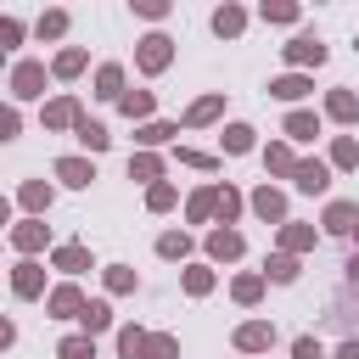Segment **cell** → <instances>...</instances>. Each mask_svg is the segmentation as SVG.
I'll list each match as a JSON object with an SVG mask.
<instances>
[{
    "label": "cell",
    "mask_w": 359,
    "mask_h": 359,
    "mask_svg": "<svg viewBox=\"0 0 359 359\" xmlns=\"http://www.w3.org/2000/svg\"><path fill=\"white\" fill-rule=\"evenodd\" d=\"M168 62H174V39H168V34H146V39L135 45V67H140V73H163Z\"/></svg>",
    "instance_id": "1"
},
{
    "label": "cell",
    "mask_w": 359,
    "mask_h": 359,
    "mask_svg": "<svg viewBox=\"0 0 359 359\" xmlns=\"http://www.w3.org/2000/svg\"><path fill=\"white\" fill-rule=\"evenodd\" d=\"M292 185H297L303 196H325V185H331V163H325V157H297Z\"/></svg>",
    "instance_id": "2"
},
{
    "label": "cell",
    "mask_w": 359,
    "mask_h": 359,
    "mask_svg": "<svg viewBox=\"0 0 359 359\" xmlns=\"http://www.w3.org/2000/svg\"><path fill=\"white\" fill-rule=\"evenodd\" d=\"M45 79H50L45 62H17V67H11V95H17V101H39V95H45Z\"/></svg>",
    "instance_id": "3"
},
{
    "label": "cell",
    "mask_w": 359,
    "mask_h": 359,
    "mask_svg": "<svg viewBox=\"0 0 359 359\" xmlns=\"http://www.w3.org/2000/svg\"><path fill=\"white\" fill-rule=\"evenodd\" d=\"M6 236H11V247H17L22 258H34V252H45V247H50V230H45V219H22V224H11Z\"/></svg>",
    "instance_id": "4"
},
{
    "label": "cell",
    "mask_w": 359,
    "mask_h": 359,
    "mask_svg": "<svg viewBox=\"0 0 359 359\" xmlns=\"http://www.w3.org/2000/svg\"><path fill=\"white\" fill-rule=\"evenodd\" d=\"M241 252H247V236H241V230H230V224L208 230V258H213V264H236Z\"/></svg>",
    "instance_id": "5"
},
{
    "label": "cell",
    "mask_w": 359,
    "mask_h": 359,
    "mask_svg": "<svg viewBox=\"0 0 359 359\" xmlns=\"http://www.w3.org/2000/svg\"><path fill=\"white\" fill-rule=\"evenodd\" d=\"M84 303H90V297H84L73 280H62V286H50V292H45V309H50L56 320H79V314H84Z\"/></svg>",
    "instance_id": "6"
},
{
    "label": "cell",
    "mask_w": 359,
    "mask_h": 359,
    "mask_svg": "<svg viewBox=\"0 0 359 359\" xmlns=\"http://www.w3.org/2000/svg\"><path fill=\"white\" fill-rule=\"evenodd\" d=\"M247 208H252L264 224H286V191H275V185H258V191L247 196Z\"/></svg>",
    "instance_id": "7"
},
{
    "label": "cell",
    "mask_w": 359,
    "mask_h": 359,
    "mask_svg": "<svg viewBox=\"0 0 359 359\" xmlns=\"http://www.w3.org/2000/svg\"><path fill=\"white\" fill-rule=\"evenodd\" d=\"M50 269H62V275H84V269H95V258H90L84 241H62V247H50Z\"/></svg>",
    "instance_id": "8"
},
{
    "label": "cell",
    "mask_w": 359,
    "mask_h": 359,
    "mask_svg": "<svg viewBox=\"0 0 359 359\" xmlns=\"http://www.w3.org/2000/svg\"><path fill=\"white\" fill-rule=\"evenodd\" d=\"M11 292L28 303V297H45V264L39 258H22L17 269H11Z\"/></svg>",
    "instance_id": "9"
},
{
    "label": "cell",
    "mask_w": 359,
    "mask_h": 359,
    "mask_svg": "<svg viewBox=\"0 0 359 359\" xmlns=\"http://www.w3.org/2000/svg\"><path fill=\"white\" fill-rule=\"evenodd\" d=\"M241 353H269L275 348V325L269 320H247V325H236V337H230Z\"/></svg>",
    "instance_id": "10"
},
{
    "label": "cell",
    "mask_w": 359,
    "mask_h": 359,
    "mask_svg": "<svg viewBox=\"0 0 359 359\" xmlns=\"http://www.w3.org/2000/svg\"><path fill=\"white\" fill-rule=\"evenodd\" d=\"M280 56L292 62V73H303V67H320V62H325V45H320L314 34H297V39H292Z\"/></svg>",
    "instance_id": "11"
},
{
    "label": "cell",
    "mask_w": 359,
    "mask_h": 359,
    "mask_svg": "<svg viewBox=\"0 0 359 359\" xmlns=\"http://www.w3.org/2000/svg\"><path fill=\"white\" fill-rule=\"evenodd\" d=\"M320 224H325L331 236H353V230H359V202H342V196H337V202H325Z\"/></svg>",
    "instance_id": "12"
},
{
    "label": "cell",
    "mask_w": 359,
    "mask_h": 359,
    "mask_svg": "<svg viewBox=\"0 0 359 359\" xmlns=\"http://www.w3.org/2000/svg\"><path fill=\"white\" fill-rule=\"evenodd\" d=\"M17 202L28 208V219H45V213H50V202H56V191H50L45 180H22V185H17Z\"/></svg>",
    "instance_id": "13"
},
{
    "label": "cell",
    "mask_w": 359,
    "mask_h": 359,
    "mask_svg": "<svg viewBox=\"0 0 359 359\" xmlns=\"http://www.w3.org/2000/svg\"><path fill=\"white\" fill-rule=\"evenodd\" d=\"M84 112H79V101L73 95H56V101H45V112H39V123L45 129H73Z\"/></svg>",
    "instance_id": "14"
},
{
    "label": "cell",
    "mask_w": 359,
    "mask_h": 359,
    "mask_svg": "<svg viewBox=\"0 0 359 359\" xmlns=\"http://www.w3.org/2000/svg\"><path fill=\"white\" fill-rule=\"evenodd\" d=\"M62 185H73V191H84L90 180H95V163L90 157H56V168H50Z\"/></svg>",
    "instance_id": "15"
},
{
    "label": "cell",
    "mask_w": 359,
    "mask_h": 359,
    "mask_svg": "<svg viewBox=\"0 0 359 359\" xmlns=\"http://www.w3.org/2000/svg\"><path fill=\"white\" fill-rule=\"evenodd\" d=\"M314 241H320V230H314V224H297V219H286V224H280V252H292V258H297V252H314Z\"/></svg>",
    "instance_id": "16"
},
{
    "label": "cell",
    "mask_w": 359,
    "mask_h": 359,
    "mask_svg": "<svg viewBox=\"0 0 359 359\" xmlns=\"http://www.w3.org/2000/svg\"><path fill=\"white\" fill-rule=\"evenodd\" d=\"M241 208H247V196H241L236 185H213V213H219V224H230V230H236Z\"/></svg>",
    "instance_id": "17"
},
{
    "label": "cell",
    "mask_w": 359,
    "mask_h": 359,
    "mask_svg": "<svg viewBox=\"0 0 359 359\" xmlns=\"http://www.w3.org/2000/svg\"><path fill=\"white\" fill-rule=\"evenodd\" d=\"M79 331H84V337L112 331V303H107V297H90V303H84V314H79Z\"/></svg>",
    "instance_id": "18"
},
{
    "label": "cell",
    "mask_w": 359,
    "mask_h": 359,
    "mask_svg": "<svg viewBox=\"0 0 359 359\" xmlns=\"http://www.w3.org/2000/svg\"><path fill=\"white\" fill-rule=\"evenodd\" d=\"M309 90H314L309 73H280V79H269V95H275V101H303Z\"/></svg>",
    "instance_id": "19"
},
{
    "label": "cell",
    "mask_w": 359,
    "mask_h": 359,
    "mask_svg": "<svg viewBox=\"0 0 359 359\" xmlns=\"http://www.w3.org/2000/svg\"><path fill=\"white\" fill-rule=\"evenodd\" d=\"M219 112H224V95H219V90H213V95H202V101H191V107H185V118H180V123H185V129H202V123H213V118H219Z\"/></svg>",
    "instance_id": "20"
},
{
    "label": "cell",
    "mask_w": 359,
    "mask_h": 359,
    "mask_svg": "<svg viewBox=\"0 0 359 359\" xmlns=\"http://www.w3.org/2000/svg\"><path fill=\"white\" fill-rule=\"evenodd\" d=\"M280 129H286V140H314V135H320V112H309V107H292Z\"/></svg>",
    "instance_id": "21"
},
{
    "label": "cell",
    "mask_w": 359,
    "mask_h": 359,
    "mask_svg": "<svg viewBox=\"0 0 359 359\" xmlns=\"http://www.w3.org/2000/svg\"><path fill=\"white\" fill-rule=\"evenodd\" d=\"M325 118L331 123H359V95L353 90H331L325 95Z\"/></svg>",
    "instance_id": "22"
},
{
    "label": "cell",
    "mask_w": 359,
    "mask_h": 359,
    "mask_svg": "<svg viewBox=\"0 0 359 359\" xmlns=\"http://www.w3.org/2000/svg\"><path fill=\"white\" fill-rule=\"evenodd\" d=\"M73 135H79V146H84V151H107V146H112V135H107V123H95L90 112H84V118L73 123Z\"/></svg>",
    "instance_id": "23"
},
{
    "label": "cell",
    "mask_w": 359,
    "mask_h": 359,
    "mask_svg": "<svg viewBox=\"0 0 359 359\" xmlns=\"http://www.w3.org/2000/svg\"><path fill=\"white\" fill-rule=\"evenodd\" d=\"M84 67H90V50H79V45L56 50V62H50V73H56V79H79Z\"/></svg>",
    "instance_id": "24"
},
{
    "label": "cell",
    "mask_w": 359,
    "mask_h": 359,
    "mask_svg": "<svg viewBox=\"0 0 359 359\" xmlns=\"http://www.w3.org/2000/svg\"><path fill=\"white\" fill-rule=\"evenodd\" d=\"M95 95H101V101H118V95H123V67H118V62H101V67H95Z\"/></svg>",
    "instance_id": "25"
},
{
    "label": "cell",
    "mask_w": 359,
    "mask_h": 359,
    "mask_svg": "<svg viewBox=\"0 0 359 359\" xmlns=\"http://www.w3.org/2000/svg\"><path fill=\"white\" fill-rule=\"evenodd\" d=\"M264 168H269V174H280V180H292V168H297L292 146H286V140H269V146H264Z\"/></svg>",
    "instance_id": "26"
},
{
    "label": "cell",
    "mask_w": 359,
    "mask_h": 359,
    "mask_svg": "<svg viewBox=\"0 0 359 359\" xmlns=\"http://www.w3.org/2000/svg\"><path fill=\"white\" fill-rule=\"evenodd\" d=\"M129 180L157 185V180H163V157H157V151H135V157H129Z\"/></svg>",
    "instance_id": "27"
},
{
    "label": "cell",
    "mask_w": 359,
    "mask_h": 359,
    "mask_svg": "<svg viewBox=\"0 0 359 359\" xmlns=\"http://www.w3.org/2000/svg\"><path fill=\"white\" fill-rule=\"evenodd\" d=\"M297 275H303V264H297L292 252H275V258L264 264V280H275V286H292Z\"/></svg>",
    "instance_id": "28"
},
{
    "label": "cell",
    "mask_w": 359,
    "mask_h": 359,
    "mask_svg": "<svg viewBox=\"0 0 359 359\" xmlns=\"http://www.w3.org/2000/svg\"><path fill=\"white\" fill-rule=\"evenodd\" d=\"M241 28H247V11H241V6H219V11H213V34H219V39H236Z\"/></svg>",
    "instance_id": "29"
},
{
    "label": "cell",
    "mask_w": 359,
    "mask_h": 359,
    "mask_svg": "<svg viewBox=\"0 0 359 359\" xmlns=\"http://www.w3.org/2000/svg\"><path fill=\"white\" fill-rule=\"evenodd\" d=\"M174 135H180V123H168V118H157V123H140V129H135L140 151H151V146H163V140H174Z\"/></svg>",
    "instance_id": "30"
},
{
    "label": "cell",
    "mask_w": 359,
    "mask_h": 359,
    "mask_svg": "<svg viewBox=\"0 0 359 359\" xmlns=\"http://www.w3.org/2000/svg\"><path fill=\"white\" fill-rule=\"evenodd\" d=\"M252 146H258V129H252V123H230V129H224V151H230V157H247Z\"/></svg>",
    "instance_id": "31"
},
{
    "label": "cell",
    "mask_w": 359,
    "mask_h": 359,
    "mask_svg": "<svg viewBox=\"0 0 359 359\" xmlns=\"http://www.w3.org/2000/svg\"><path fill=\"white\" fill-rule=\"evenodd\" d=\"M264 286H269L264 275H236V280H230V297H236L241 309H252V303L264 297Z\"/></svg>",
    "instance_id": "32"
},
{
    "label": "cell",
    "mask_w": 359,
    "mask_h": 359,
    "mask_svg": "<svg viewBox=\"0 0 359 359\" xmlns=\"http://www.w3.org/2000/svg\"><path fill=\"white\" fill-rule=\"evenodd\" d=\"M151 107H157L151 90H123V95H118V112H123V118H151Z\"/></svg>",
    "instance_id": "33"
},
{
    "label": "cell",
    "mask_w": 359,
    "mask_h": 359,
    "mask_svg": "<svg viewBox=\"0 0 359 359\" xmlns=\"http://www.w3.org/2000/svg\"><path fill=\"white\" fill-rule=\"evenodd\" d=\"M325 163H331V168H359V140H353V135H337Z\"/></svg>",
    "instance_id": "34"
},
{
    "label": "cell",
    "mask_w": 359,
    "mask_h": 359,
    "mask_svg": "<svg viewBox=\"0 0 359 359\" xmlns=\"http://www.w3.org/2000/svg\"><path fill=\"white\" fill-rule=\"evenodd\" d=\"M191 247H196V241H191L185 230H163V236H157V258H191Z\"/></svg>",
    "instance_id": "35"
},
{
    "label": "cell",
    "mask_w": 359,
    "mask_h": 359,
    "mask_svg": "<svg viewBox=\"0 0 359 359\" xmlns=\"http://www.w3.org/2000/svg\"><path fill=\"white\" fill-rule=\"evenodd\" d=\"M140 359H180V337L168 331H146V353Z\"/></svg>",
    "instance_id": "36"
},
{
    "label": "cell",
    "mask_w": 359,
    "mask_h": 359,
    "mask_svg": "<svg viewBox=\"0 0 359 359\" xmlns=\"http://www.w3.org/2000/svg\"><path fill=\"white\" fill-rule=\"evenodd\" d=\"M56 359H95V337H84V331L62 337V342H56Z\"/></svg>",
    "instance_id": "37"
},
{
    "label": "cell",
    "mask_w": 359,
    "mask_h": 359,
    "mask_svg": "<svg viewBox=\"0 0 359 359\" xmlns=\"http://www.w3.org/2000/svg\"><path fill=\"white\" fill-rule=\"evenodd\" d=\"M185 219H191V224H208V219H213V185L191 191V202H185Z\"/></svg>",
    "instance_id": "38"
},
{
    "label": "cell",
    "mask_w": 359,
    "mask_h": 359,
    "mask_svg": "<svg viewBox=\"0 0 359 359\" xmlns=\"http://www.w3.org/2000/svg\"><path fill=\"white\" fill-rule=\"evenodd\" d=\"M180 286H185L191 297H208V292H213V269H208V264H191V269L180 275Z\"/></svg>",
    "instance_id": "39"
},
{
    "label": "cell",
    "mask_w": 359,
    "mask_h": 359,
    "mask_svg": "<svg viewBox=\"0 0 359 359\" xmlns=\"http://www.w3.org/2000/svg\"><path fill=\"white\" fill-rule=\"evenodd\" d=\"M34 34H39V39H62V34H67V11H62V6H50V11L34 22Z\"/></svg>",
    "instance_id": "40"
},
{
    "label": "cell",
    "mask_w": 359,
    "mask_h": 359,
    "mask_svg": "<svg viewBox=\"0 0 359 359\" xmlns=\"http://www.w3.org/2000/svg\"><path fill=\"white\" fill-rule=\"evenodd\" d=\"M174 202H180V191H174L168 180H157V185H146V208H151V213H168Z\"/></svg>",
    "instance_id": "41"
},
{
    "label": "cell",
    "mask_w": 359,
    "mask_h": 359,
    "mask_svg": "<svg viewBox=\"0 0 359 359\" xmlns=\"http://www.w3.org/2000/svg\"><path fill=\"white\" fill-rule=\"evenodd\" d=\"M118 353H123V359H140V353H146V331H140V325H118Z\"/></svg>",
    "instance_id": "42"
},
{
    "label": "cell",
    "mask_w": 359,
    "mask_h": 359,
    "mask_svg": "<svg viewBox=\"0 0 359 359\" xmlns=\"http://www.w3.org/2000/svg\"><path fill=\"white\" fill-rule=\"evenodd\" d=\"M258 17H264V22H297V6H292V0H264Z\"/></svg>",
    "instance_id": "43"
},
{
    "label": "cell",
    "mask_w": 359,
    "mask_h": 359,
    "mask_svg": "<svg viewBox=\"0 0 359 359\" xmlns=\"http://www.w3.org/2000/svg\"><path fill=\"white\" fill-rule=\"evenodd\" d=\"M107 292H135V269L129 264H107Z\"/></svg>",
    "instance_id": "44"
},
{
    "label": "cell",
    "mask_w": 359,
    "mask_h": 359,
    "mask_svg": "<svg viewBox=\"0 0 359 359\" xmlns=\"http://www.w3.org/2000/svg\"><path fill=\"white\" fill-rule=\"evenodd\" d=\"M180 163L185 168H219V157L213 151H196V146H180Z\"/></svg>",
    "instance_id": "45"
},
{
    "label": "cell",
    "mask_w": 359,
    "mask_h": 359,
    "mask_svg": "<svg viewBox=\"0 0 359 359\" xmlns=\"http://www.w3.org/2000/svg\"><path fill=\"white\" fill-rule=\"evenodd\" d=\"M11 45H22V22L17 17H0V50H11Z\"/></svg>",
    "instance_id": "46"
},
{
    "label": "cell",
    "mask_w": 359,
    "mask_h": 359,
    "mask_svg": "<svg viewBox=\"0 0 359 359\" xmlns=\"http://www.w3.org/2000/svg\"><path fill=\"white\" fill-rule=\"evenodd\" d=\"M17 129H22L17 107H0V140H17Z\"/></svg>",
    "instance_id": "47"
},
{
    "label": "cell",
    "mask_w": 359,
    "mask_h": 359,
    "mask_svg": "<svg viewBox=\"0 0 359 359\" xmlns=\"http://www.w3.org/2000/svg\"><path fill=\"white\" fill-rule=\"evenodd\" d=\"M292 359H325V348H320L314 337H297V342H292Z\"/></svg>",
    "instance_id": "48"
},
{
    "label": "cell",
    "mask_w": 359,
    "mask_h": 359,
    "mask_svg": "<svg viewBox=\"0 0 359 359\" xmlns=\"http://www.w3.org/2000/svg\"><path fill=\"white\" fill-rule=\"evenodd\" d=\"M135 11L151 17V22H163V17H168V0H135Z\"/></svg>",
    "instance_id": "49"
},
{
    "label": "cell",
    "mask_w": 359,
    "mask_h": 359,
    "mask_svg": "<svg viewBox=\"0 0 359 359\" xmlns=\"http://www.w3.org/2000/svg\"><path fill=\"white\" fill-rule=\"evenodd\" d=\"M331 359H359V337H348V342H337V353Z\"/></svg>",
    "instance_id": "50"
},
{
    "label": "cell",
    "mask_w": 359,
    "mask_h": 359,
    "mask_svg": "<svg viewBox=\"0 0 359 359\" xmlns=\"http://www.w3.org/2000/svg\"><path fill=\"white\" fill-rule=\"evenodd\" d=\"M11 342H17V325H11L6 314H0V348H11Z\"/></svg>",
    "instance_id": "51"
},
{
    "label": "cell",
    "mask_w": 359,
    "mask_h": 359,
    "mask_svg": "<svg viewBox=\"0 0 359 359\" xmlns=\"http://www.w3.org/2000/svg\"><path fill=\"white\" fill-rule=\"evenodd\" d=\"M6 224H11V202L0 196V230H6Z\"/></svg>",
    "instance_id": "52"
},
{
    "label": "cell",
    "mask_w": 359,
    "mask_h": 359,
    "mask_svg": "<svg viewBox=\"0 0 359 359\" xmlns=\"http://www.w3.org/2000/svg\"><path fill=\"white\" fill-rule=\"evenodd\" d=\"M348 275H353V280H359V252H353V258H348Z\"/></svg>",
    "instance_id": "53"
},
{
    "label": "cell",
    "mask_w": 359,
    "mask_h": 359,
    "mask_svg": "<svg viewBox=\"0 0 359 359\" xmlns=\"http://www.w3.org/2000/svg\"><path fill=\"white\" fill-rule=\"evenodd\" d=\"M0 62H6V50H0Z\"/></svg>",
    "instance_id": "54"
},
{
    "label": "cell",
    "mask_w": 359,
    "mask_h": 359,
    "mask_svg": "<svg viewBox=\"0 0 359 359\" xmlns=\"http://www.w3.org/2000/svg\"><path fill=\"white\" fill-rule=\"evenodd\" d=\"M353 241H359V230H353Z\"/></svg>",
    "instance_id": "55"
}]
</instances>
